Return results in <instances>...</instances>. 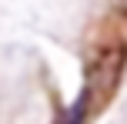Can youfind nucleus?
Returning <instances> with one entry per match:
<instances>
[{
    "label": "nucleus",
    "mask_w": 127,
    "mask_h": 124,
    "mask_svg": "<svg viewBox=\"0 0 127 124\" xmlns=\"http://www.w3.org/2000/svg\"><path fill=\"white\" fill-rule=\"evenodd\" d=\"M124 67H127V47L114 44V47H104L87 67V77H84V94L90 97V104H104L110 94L117 91L124 77Z\"/></svg>",
    "instance_id": "obj_1"
},
{
    "label": "nucleus",
    "mask_w": 127,
    "mask_h": 124,
    "mask_svg": "<svg viewBox=\"0 0 127 124\" xmlns=\"http://www.w3.org/2000/svg\"><path fill=\"white\" fill-rule=\"evenodd\" d=\"M90 111H94V104H90V97L80 91V97L74 101V107H70V111H64V118H60L57 124H87Z\"/></svg>",
    "instance_id": "obj_2"
},
{
    "label": "nucleus",
    "mask_w": 127,
    "mask_h": 124,
    "mask_svg": "<svg viewBox=\"0 0 127 124\" xmlns=\"http://www.w3.org/2000/svg\"><path fill=\"white\" fill-rule=\"evenodd\" d=\"M121 13H124V17H127V0H121Z\"/></svg>",
    "instance_id": "obj_3"
}]
</instances>
